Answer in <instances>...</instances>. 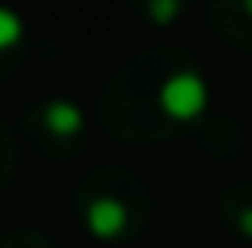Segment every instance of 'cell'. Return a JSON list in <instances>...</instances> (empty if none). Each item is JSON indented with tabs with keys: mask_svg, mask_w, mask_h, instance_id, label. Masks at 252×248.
Masks as SVG:
<instances>
[{
	"mask_svg": "<svg viewBox=\"0 0 252 248\" xmlns=\"http://www.w3.org/2000/svg\"><path fill=\"white\" fill-rule=\"evenodd\" d=\"M19 157H22L19 135H15V128L0 117V193L15 183V175H19Z\"/></svg>",
	"mask_w": 252,
	"mask_h": 248,
	"instance_id": "52a82bcc",
	"label": "cell"
},
{
	"mask_svg": "<svg viewBox=\"0 0 252 248\" xmlns=\"http://www.w3.org/2000/svg\"><path fill=\"white\" fill-rule=\"evenodd\" d=\"M132 11L143 22H150V26H172L176 19L187 15V4H183V0H146V4L132 7Z\"/></svg>",
	"mask_w": 252,
	"mask_h": 248,
	"instance_id": "ba28073f",
	"label": "cell"
},
{
	"mask_svg": "<svg viewBox=\"0 0 252 248\" xmlns=\"http://www.w3.org/2000/svg\"><path fill=\"white\" fill-rule=\"evenodd\" d=\"M26 62V19L0 4V81Z\"/></svg>",
	"mask_w": 252,
	"mask_h": 248,
	"instance_id": "8992f818",
	"label": "cell"
},
{
	"mask_svg": "<svg viewBox=\"0 0 252 248\" xmlns=\"http://www.w3.org/2000/svg\"><path fill=\"white\" fill-rule=\"evenodd\" d=\"M205 19L220 40L252 55V0H212Z\"/></svg>",
	"mask_w": 252,
	"mask_h": 248,
	"instance_id": "277c9868",
	"label": "cell"
},
{
	"mask_svg": "<svg viewBox=\"0 0 252 248\" xmlns=\"http://www.w3.org/2000/svg\"><path fill=\"white\" fill-rule=\"evenodd\" d=\"M208 113V81L187 48H139L99 91V124L125 146H161Z\"/></svg>",
	"mask_w": 252,
	"mask_h": 248,
	"instance_id": "6da1fadb",
	"label": "cell"
},
{
	"mask_svg": "<svg viewBox=\"0 0 252 248\" xmlns=\"http://www.w3.org/2000/svg\"><path fill=\"white\" fill-rule=\"evenodd\" d=\"M0 248H59V245L37 226H15L7 234H0Z\"/></svg>",
	"mask_w": 252,
	"mask_h": 248,
	"instance_id": "9c48e42d",
	"label": "cell"
},
{
	"mask_svg": "<svg viewBox=\"0 0 252 248\" xmlns=\"http://www.w3.org/2000/svg\"><path fill=\"white\" fill-rule=\"evenodd\" d=\"M22 139L33 153H40L44 161H77L88 150L92 128H88V113L81 102L66 99V95H44L33 99L22 110Z\"/></svg>",
	"mask_w": 252,
	"mask_h": 248,
	"instance_id": "3957f363",
	"label": "cell"
},
{
	"mask_svg": "<svg viewBox=\"0 0 252 248\" xmlns=\"http://www.w3.org/2000/svg\"><path fill=\"white\" fill-rule=\"evenodd\" d=\"M73 212L95 241L125 245L146 234L154 219V190L125 165H99L81 175L73 190Z\"/></svg>",
	"mask_w": 252,
	"mask_h": 248,
	"instance_id": "7a4b0ae2",
	"label": "cell"
},
{
	"mask_svg": "<svg viewBox=\"0 0 252 248\" xmlns=\"http://www.w3.org/2000/svg\"><path fill=\"white\" fill-rule=\"evenodd\" d=\"M216 208H220L223 226L234 230L241 241L252 245V175L249 179H234L220 190L216 197Z\"/></svg>",
	"mask_w": 252,
	"mask_h": 248,
	"instance_id": "5b68a950",
	"label": "cell"
}]
</instances>
